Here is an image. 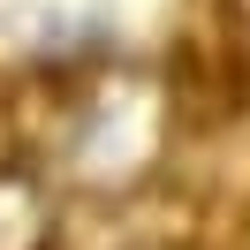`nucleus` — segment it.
Listing matches in <instances>:
<instances>
[{"label":"nucleus","instance_id":"obj_1","mask_svg":"<svg viewBox=\"0 0 250 250\" xmlns=\"http://www.w3.org/2000/svg\"><path fill=\"white\" fill-rule=\"evenodd\" d=\"M159 137H167V99L152 91V76H99L68 122V174L91 189H122L159 159Z\"/></svg>","mask_w":250,"mask_h":250},{"label":"nucleus","instance_id":"obj_2","mask_svg":"<svg viewBox=\"0 0 250 250\" xmlns=\"http://www.w3.org/2000/svg\"><path fill=\"white\" fill-rule=\"evenodd\" d=\"M61 205L31 167H0V250H53Z\"/></svg>","mask_w":250,"mask_h":250}]
</instances>
